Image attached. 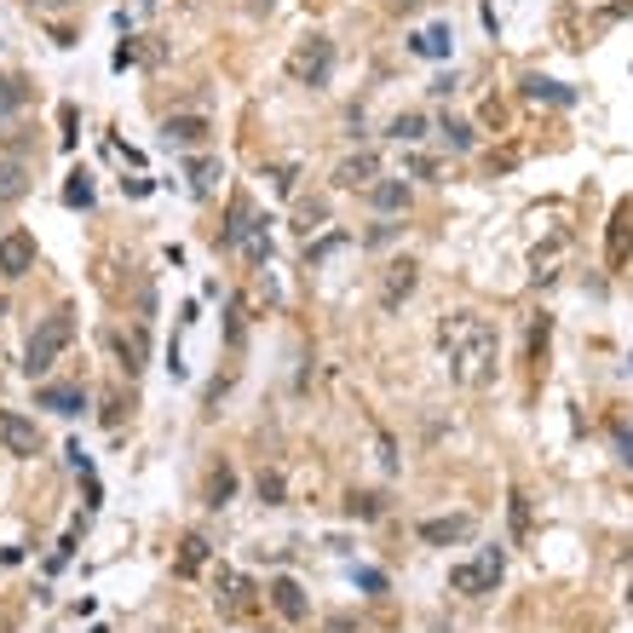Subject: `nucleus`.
Returning a JSON list of instances; mask_svg holds the SVG:
<instances>
[{"instance_id":"f257e3e1","label":"nucleus","mask_w":633,"mask_h":633,"mask_svg":"<svg viewBox=\"0 0 633 633\" xmlns=\"http://www.w3.org/2000/svg\"><path fill=\"white\" fill-rule=\"evenodd\" d=\"M438 346H444V363H449V380L455 386H490L495 380V329L490 317H478V311H449L444 329H438Z\"/></svg>"},{"instance_id":"f03ea898","label":"nucleus","mask_w":633,"mask_h":633,"mask_svg":"<svg viewBox=\"0 0 633 633\" xmlns=\"http://www.w3.org/2000/svg\"><path fill=\"white\" fill-rule=\"evenodd\" d=\"M70 340H75V311L70 305H58L52 317H41L35 323V334H29V346H24V375L35 380V375H47L58 357L70 352Z\"/></svg>"},{"instance_id":"7ed1b4c3","label":"nucleus","mask_w":633,"mask_h":633,"mask_svg":"<svg viewBox=\"0 0 633 633\" xmlns=\"http://www.w3.org/2000/svg\"><path fill=\"white\" fill-rule=\"evenodd\" d=\"M501 570H507V547H478V559L449 564V593L461 599H484L501 587Z\"/></svg>"},{"instance_id":"20e7f679","label":"nucleus","mask_w":633,"mask_h":633,"mask_svg":"<svg viewBox=\"0 0 633 633\" xmlns=\"http://www.w3.org/2000/svg\"><path fill=\"white\" fill-rule=\"evenodd\" d=\"M288 81H294V87H329L334 81V41L329 35H305L300 47L288 52Z\"/></svg>"},{"instance_id":"39448f33","label":"nucleus","mask_w":633,"mask_h":633,"mask_svg":"<svg viewBox=\"0 0 633 633\" xmlns=\"http://www.w3.org/2000/svg\"><path fill=\"white\" fill-rule=\"evenodd\" d=\"M0 444H6V455H18V461H35L41 455V426L29 421V415H18V409H0Z\"/></svg>"},{"instance_id":"423d86ee","label":"nucleus","mask_w":633,"mask_h":633,"mask_svg":"<svg viewBox=\"0 0 633 633\" xmlns=\"http://www.w3.org/2000/svg\"><path fill=\"white\" fill-rule=\"evenodd\" d=\"M35 231H6L0 236V282H18V277H29L35 271Z\"/></svg>"},{"instance_id":"0eeeda50","label":"nucleus","mask_w":633,"mask_h":633,"mask_svg":"<svg viewBox=\"0 0 633 633\" xmlns=\"http://www.w3.org/2000/svg\"><path fill=\"white\" fill-rule=\"evenodd\" d=\"M472 530H478L472 513H444V518H421V524H415V536H421L426 547H461V541H472Z\"/></svg>"},{"instance_id":"6e6552de","label":"nucleus","mask_w":633,"mask_h":633,"mask_svg":"<svg viewBox=\"0 0 633 633\" xmlns=\"http://www.w3.org/2000/svg\"><path fill=\"white\" fill-rule=\"evenodd\" d=\"M415 282H421V265H415V259H392L386 277H380V311H398V305L415 294Z\"/></svg>"},{"instance_id":"1a4fd4ad","label":"nucleus","mask_w":633,"mask_h":633,"mask_svg":"<svg viewBox=\"0 0 633 633\" xmlns=\"http://www.w3.org/2000/svg\"><path fill=\"white\" fill-rule=\"evenodd\" d=\"M265 599L277 605L282 622H305V616H311V599H305V587L294 582V576H271V582H265Z\"/></svg>"},{"instance_id":"9d476101","label":"nucleus","mask_w":633,"mask_h":633,"mask_svg":"<svg viewBox=\"0 0 633 633\" xmlns=\"http://www.w3.org/2000/svg\"><path fill=\"white\" fill-rule=\"evenodd\" d=\"M35 409H52V415H81L87 409V386H75V380H47L41 392H35Z\"/></svg>"},{"instance_id":"9b49d317","label":"nucleus","mask_w":633,"mask_h":633,"mask_svg":"<svg viewBox=\"0 0 633 633\" xmlns=\"http://www.w3.org/2000/svg\"><path fill=\"white\" fill-rule=\"evenodd\" d=\"M380 179V156L375 150H357V156H346V162L334 167V190H369Z\"/></svg>"},{"instance_id":"f8f14e48","label":"nucleus","mask_w":633,"mask_h":633,"mask_svg":"<svg viewBox=\"0 0 633 633\" xmlns=\"http://www.w3.org/2000/svg\"><path fill=\"white\" fill-rule=\"evenodd\" d=\"M363 196H369V208L386 213V219H403V213H409V202H415V190L403 185V179H375Z\"/></svg>"},{"instance_id":"ddd939ff","label":"nucleus","mask_w":633,"mask_h":633,"mask_svg":"<svg viewBox=\"0 0 633 633\" xmlns=\"http://www.w3.org/2000/svg\"><path fill=\"white\" fill-rule=\"evenodd\" d=\"M518 87H524V98H530V104H553V110H570V104L582 98L576 87H564V81H553V75H524Z\"/></svg>"},{"instance_id":"4468645a","label":"nucleus","mask_w":633,"mask_h":633,"mask_svg":"<svg viewBox=\"0 0 633 633\" xmlns=\"http://www.w3.org/2000/svg\"><path fill=\"white\" fill-rule=\"evenodd\" d=\"M409 52H415V58H432V64H444L449 52H455V29H449V24L415 29V35H409Z\"/></svg>"},{"instance_id":"2eb2a0df","label":"nucleus","mask_w":633,"mask_h":633,"mask_svg":"<svg viewBox=\"0 0 633 633\" xmlns=\"http://www.w3.org/2000/svg\"><path fill=\"white\" fill-rule=\"evenodd\" d=\"M208 133H213L208 116H167L162 121V139L167 144H185V150H202V144H208Z\"/></svg>"},{"instance_id":"dca6fc26","label":"nucleus","mask_w":633,"mask_h":633,"mask_svg":"<svg viewBox=\"0 0 633 633\" xmlns=\"http://www.w3.org/2000/svg\"><path fill=\"white\" fill-rule=\"evenodd\" d=\"M185 179H190V196H196V202H208L213 190H219V179H225V162H219V156H190Z\"/></svg>"},{"instance_id":"f3484780","label":"nucleus","mask_w":633,"mask_h":633,"mask_svg":"<svg viewBox=\"0 0 633 633\" xmlns=\"http://www.w3.org/2000/svg\"><path fill=\"white\" fill-rule=\"evenodd\" d=\"M248 225H254V208H248L242 190H231V208H225V225H219V248H242Z\"/></svg>"},{"instance_id":"a211bd4d","label":"nucleus","mask_w":633,"mask_h":633,"mask_svg":"<svg viewBox=\"0 0 633 633\" xmlns=\"http://www.w3.org/2000/svg\"><path fill=\"white\" fill-rule=\"evenodd\" d=\"M24 196H29V162L0 156V208H12V202H24Z\"/></svg>"},{"instance_id":"6ab92c4d","label":"nucleus","mask_w":633,"mask_h":633,"mask_svg":"<svg viewBox=\"0 0 633 633\" xmlns=\"http://www.w3.org/2000/svg\"><path fill=\"white\" fill-rule=\"evenodd\" d=\"M29 98H35L29 75H18V70H6V75H0V121H12L18 110H29Z\"/></svg>"},{"instance_id":"aec40b11","label":"nucleus","mask_w":633,"mask_h":633,"mask_svg":"<svg viewBox=\"0 0 633 633\" xmlns=\"http://www.w3.org/2000/svg\"><path fill=\"white\" fill-rule=\"evenodd\" d=\"M628 242H633V202L610 213V265H622L628 259Z\"/></svg>"},{"instance_id":"412c9836","label":"nucleus","mask_w":633,"mask_h":633,"mask_svg":"<svg viewBox=\"0 0 633 633\" xmlns=\"http://www.w3.org/2000/svg\"><path fill=\"white\" fill-rule=\"evenodd\" d=\"M386 139H392V144H421L426 139V116H421V110L392 116V121H386Z\"/></svg>"},{"instance_id":"4be33fe9","label":"nucleus","mask_w":633,"mask_h":633,"mask_svg":"<svg viewBox=\"0 0 633 633\" xmlns=\"http://www.w3.org/2000/svg\"><path fill=\"white\" fill-rule=\"evenodd\" d=\"M208 564V536H185L179 541V559H173V576H196Z\"/></svg>"},{"instance_id":"5701e85b","label":"nucleus","mask_w":633,"mask_h":633,"mask_svg":"<svg viewBox=\"0 0 633 633\" xmlns=\"http://www.w3.org/2000/svg\"><path fill=\"white\" fill-rule=\"evenodd\" d=\"M438 133H444V144L455 150V156H472V150H478V133H472V121H461V116H444Z\"/></svg>"},{"instance_id":"b1692460","label":"nucleus","mask_w":633,"mask_h":633,"mask_svg":"<svg viewBox=\"0 0 633 633\" xmlns=\"http://www.w3.org/2000/svg\"><path fill=\"white\" fill-rule=\"evenodd\" d=\"M271 219H254L248 225V236H242V254H248V265H265L271 259V231H265Z\"/></svg>"},{"instance_id":"393cba45","label":"nucleus","mask_w":633,"mask_h":633,"mask_svg":"<svg viewBox=\"0 0 633 633\" xmlns=\"http://www.w3.org/2000/svg\"><path fill=\"white\" fill-rule=\"evenodd\" d=\"M231 495H236V472L219 461V467L208 472V507H231Z\"/></svg>"},{"instance_id":"a878e982","label":"nucleus","mask_w":633,"mask_h":633,"mask_svg":"<svg viewBox=\"0 0 633 633\" xmlns=\"http://www.w3.org/2000/svg\"><path fill=\"white\" fill-rule=\"evenodd\" d=\"M64 202H70V208H93V173H87V167H75V173H70Z\"/></svg>"},{"instance_id":"bb28decb","label":"nucleus","mask_w":633,"mask_h":633,"mask_svg":"<svg viewBox=\"0 0 633 633\" xmlns=\"http://www.w3.org/2000/svg\"><path fill=\"white\" fill-rule=\"evenodd\" d=\"M340 248H352V236H346V231H329L323 242H311V248H305V265H323V259L340 254Z\"/></svg>"},{"instance_id":"cd10ccee","label":"nucleus","mask_w":633,"mask_h":633,"mask_svg":"<svg viewBox=\"0 0 633 633\" xmlns=\"http://www.w3.org/2000/svg\"><path fill=\"white\" fill-rule=\"evenodd\" d=\"M346 513H352V518H380V513H386V501H380L375 490H352V495H346Z\"/></svg>"},{"instance_id":"c85d7f7f","label":"nucleus","mask_w":633,"mask_h":633,"mask_svg":"<svg viewBox=\"0 0 633 633\" xmlns=\"http://www.w3.org/2000/svg\"><path fill=\"white\" fill-rule=\"evenodd\" d=\"M507 513H513V536L524 541V536H530V501L513 490V495H507Z\"/></svg>"},{"instance_id":"c756f323","label":"nucleus","mask_w":633,"mask_h":633,"mask_svg":"<svg viewBox=\"0 0 633 633\" xmlns=\"http://www.w3.org/2000/svg\"><path fill=\"white\" fill-rule=\"evenodd\" d=\"M225 346H231V352H242V300L225 305Z\"/></svg>"},{"instance_id":"7c9ffc66","label":"nucleus","mask_w":633,"mask_h":633,"mask_svg":"<svg viewBox=\"0 0 633 633\" xmlns=\"http://www.w3.org/2000/svg\"><path fill=\"white\" fill-rule=\"evenodd\" d=\"M259 501H265V507H282V472H259Z\"/></svg>"},{"instance_id":"2f4dec72","label":"nucleus","mask_w":633,"mask_h":633,"mask_svg":"<svg viewBox=\"0 0 633 633\" xmlns=\"http://www.w3.org/2000/svg\"><path fill=\"white\" fill-rule=\"evenodd\" d=\"M323 219H329V208H323V202H311V208H300V231H305V236L323 231Z\"/></svg>"},{"instance_id":"473e14b6","label":"nucleus","mask_w":633,"mask_h":633,"mask_svg":"<svg viewBox=\"0 0 633 633\" xmlns=\"http://www.w3.org/2000/svg\"><path fill=\"white\" fill-rule=\"evenodd\" d=\"M352 576H357V587H369V593H386V576H380V570H369V564H357Z\"/></svg>"},{"instance_id":"72a5a7b5","label":"nucleus","mask_w":633,"mask_h":633,"mask_svg":"<svg viewBox=\"0 0 633 633\" xmlns=\"http://www.w3.org/2000/svg\"><path fill=\"white\" fill-rule=\"evenodd\" d=\"M403 167H409L415 179H432V173H438V162H432V156H409V162H403Z\"/></svg>"},{"instance_id":"f704fd0d","label":"nucleus","mask_w":633,"mask_h":633,"mask_svg":"<svg viewBox=\"0 0 633 633\" xmlns=\"http://www.w3.org/2000/svg\"><path fill=\"white\" fill-rule=\"evenodd\" d=\"M323 633H357V622H352V616H329V622H323Z\"/></svg>"},{"instance_id":"c9c22d12","label":"nucleus","mask_w":633,"mask_h":633,"mask_svg":"<svg viewBox=\"0 0 633 633\" xmlns=\"http://www.w3.org/2000/svg\"><path fill=\"white\" fill-rule=\"evenodd\" d=\"M248 12H254V18H271V12H277V0H248Z\"/></svg>"},{"instance_id":"e433bc0d","label":"nucleus","mask_w":633,"mask_h":633,"mask_svg":"<svg viewBox=\"0 0 633 633\" xmlns=\"http://www.w3.org/2000/svg\"><path fill=\"white\" fill-rule=\"evenodd\" d=\"M616 449H622V461H633V438L622 432V426H616Z\"/></svg>"},{"instance_id":"4c0bfd02","label":"nucleus","mask_w":633,"mask_h":633,"mask_svg":"<svg viewBox=\"0 0 633 633\" xmlns=\"http://www.w3.org/2000/svg\"><path fill=\"white\" fill-rule=\"evenodd\" d=\"M41 6H70V0H41Z\"/></svg>"}]
</instances>
